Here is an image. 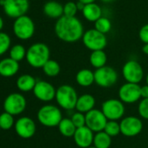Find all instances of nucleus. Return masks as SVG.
<instances>
[{
    "mask_svg": "<svg viewBox=\"0 0 148 148\" xmlns=\"http://www.w3.org/2000/svg\"><path fill=\"white\" fill-rule=\"evenodd\" d=\"M54 31L57 37L68 43H73L82 39L84 26L77 16H63L56 21Z\"/></svg>",
    "mask_w": 148,
    "mask_h": 148,
    "instance_id": "obj_1",
    "label": "nucleus"
},
{
    "mask_svg": "<svg viewBox=\"0 0 148 148\" xmlns=\"http://www.w3.org/2000/svg\"><path fill=\"white\" fill-rule=\"evenodd\" d=\"M51 51L49 47L43 42H36L29 47L25 59L28 64L35 69H42L50 60Z\"/></svg>",
    "mask_w": 148,
    "mask_h": 148,
    "instance_id": "obj_2",
    "label": "nucleus"
},
{
    "mask_svg": "<svg viewBox=\"0 0 148 148\" xmlns=\"http://www.w3.org/2000/svg\"><path fill=\"white\" fill-rule=\"evenodd\" d=\"M38 121L41 125L46 127H58L63 119L60 108L55 105L46 104L39 108L37 114Z\"/></svg>",
    "mask_w": 148,
    "mask_h": 148,
    "instance_id": "obj_3",
    "label": "nucleus"
},
{
    "mask_svg": "<svg viewBox=\"0 0 148 148\" xmlns=\"http://www.w3.org/2000/svg\"><path fill=\"white\" fill-rule=\"evenodd\" d=\"M78 98L76 89L71 85L64 84L57 88L55 100L58 105L65 110L75 109Z\"/></svg>",
    "mask_w": 148,
    "mask_h": 148,
    "instance_id": "obj_4",
    "label": "nucleus"
},
{
    "mask_svg": "<svg viewBox=\"0 0 148 148\" xmlns=\"http://www.w3.org/2000/svg\"><path fill=\"white\" fill-rule=\"evenodd\" d=\"M13 33L20 40H29L35 33V23L27 15L17 17L13 23Z\"/></svg>",
    "mask_w": 148,
    "mask_h": 148,
    "instance_id": "obj_5",
    "label": "nucleus"
},
{
    "mask_svg": "<svg viewBox=\"0 0 148 148\" xmlns=\"http://www.w3.org/2000/svg\"><path fill=\"white\" fill-rule=\"evenodd\" d=\"M84 45L91 51L104 50L107 45L106 36L96 29H91L86 30L82 37Z\"/></svg>",
    "mask_w": 148,
    "mask_h": 148,
    "instance_id": "obj_6",
    "label": "nucleus"
},
{
    "mask_svg": "<svg viewBox=\"0 0 148 148\" xmlns=\"http://www.w3.org/2000/svg\"><path fill=\"white\" fill-rule=\"evenodd\" d=\"M101 111L108 121H120L122 120L125 113V103L120 99H108L102 103Z\"/></svg>",
    "mask_w": 148,
    "mask_h": 148,
    "instance_id": "obj_7",
    "label": "nucleus"
},
{
    "mask_svg": "<svg viewBox=\"0 0 148 148\" xmlns=\"http://www.w3.org/2000/svg\"><path fill=\"white\" fill-rule=\"evenodd\" d=\"M0 5L6 16L16 19L26 15L30 8V2L29 0H2Z\"/></svg>",
    "mask_w": 148,
    "mask_h": 148,
    "instance_id": "obj_8",
    "label": "nucleus"
},
{
    "mask_svg": "<svg viewBox=\"0 0 148 148\" xmlns=\"http://www.w3.org/2000/svg\"><path fill=\"white\" fill-rule=\"evenodd\" d=\"M118 78L117 71L110 66L106 65L94 71L95 83L100 88H108L114 86L118 82Z\"/></svg>",
    "mask_w": 148,
    "mask_h": 148,
    "instance_id": "obj_9",
    "label": "nucleus"
},
{
    "mask_svg": "<svg viewBox=\"0 0 148 148\" xmlns=\"http://www.w3.org/2000/svg\"><path fill=\"white\" fill-rule=\"evenodd\" d=\"M27 101L25 97L20 93H11L4 99V112L16 116L21 114L26 108Z\"/></svg>",
    "mask_w": 148,
    "mask_h": 148,
    "instance_id": "obj_10",
    "label": "nucleus"
},
{
    "mask_svg": "<svg viewBox=\"0 0 148 148\" xmlns=\"http://www.w3.org/2000/svg\"><path fill=\"white\" fill-rule=\"evenodd\" d=\"M122 75L126 82L139 84L144 78V69L139 62L129 60L122 68Z\"/></svg>",
    "mask_w": 148,
    "mask_h": 148,
    "instance_id": "obj_11",
    "label": "nucleus"
},
{
    "mask_svg": "<svg viewBox=\"0 0 148 148\" xmlns=\"http://www.w3.org/2000/svg\"><path fill=\"white\" fill-rule=\"evenodd\" d=\"M120 133L126 137H135L143 129V122L137 116H126L120 120Z\"/></svg>",
    "mask_w": 148,
    "mask_h": 148,
    "instance_id": "obj_12",
    "label": "nucleus"
},
{
    "mask_svg": "<svg viewBox=\"0 0 148 148\" xmlns=\"http://www.w3.org/2000/svg\"><path fill=\"white\" fill-rule=\"evenodd\" d=\"M119 99L125 104H133L141 99L140 86L136 83L126 82L119 89Z\"/></svg>",
    "mask_w": 148,
    "mask_h": 148,
    "instance_id": "obj_13",
    "label": "nucleus"
},
{
    "mask_svg": "<svg viewBox=\"0 0 148 148\" xmlns=\"http://www.w3.org/2000/svg\"><path fill=\"white\" fill-rule=\"evenodd\" d=\"M14 129L16 134L22 139H31L32 138L37 131V126L35 121L27 116H23L18 118L15 121Z\"/></svg>",
    "mask_w": 148,
    "mask_h": 148,
    "instance_id": "obj_14",
    "label": "nucleus"
},
{
    "mask_svg": "<svg viewBox=\"0 0 148 148\" xmlns=\"http://www.w3.org/2000/svg\"><path fill=\"white\" fill-rule=\"evenodd\" d=\"M108 120L99 109H92L85 114V126L93 133L104 131Z\"/></svg>",
    "mask_w": 148,
    "mask_h": 148,
    "instance_id": "obj_15",
    "label": "nucleus"
},
{
    "mask_svg": "<svg viewBox=\"0 0 148 148\" xmlns=\"http://www.w3.org/2000/svg\"><path fill=\"white\" fill-rule=\"evenodd\" d=\"M57 89L54 86L46 81H37L32 90L34 96L43 102H50L55 99Z\"/></svg>",
    "mask_w": 148,
    "mask_h": 148,
    "instance_id": "obj_16",
    "label": "nucleus"
},
{
    "mask_svg": "<svg viewBox=\"0 0 148 148\" xmlns=\"http://www.w3.org/2000/svg\"><path fill=\"white\" fill-rule=\"evenodd\" d=\"M94 134L95 133L85 126L77 128L72 138L77 147L79 148H88L93 145Z\"/></svg>",
    "mask_w": 148,
    "mask_h": 148,
    "instance_id": "obj_17",
    "label": "nucleus"
},
{
    "mask_svg": "<svg viewBox=\"0 0 148 148\" xmlns=\"http://www.w3.org/2000/svg\"><path fill=\"white\" fill-rule=\"evenodd\" d=\"M19 70V62L10 57L3 58L0 61V75L3 77H12Z\"/></svg>",
    "mask_w": 148,
    "mask_h": 148,
    "instance_id": "obj_18",
    "label": "nucleus"
},
{
    "mask_svg": "<svg viewBox=\"0 0 148 148\" xmlns=\"http://www.w3.org/2000/svg\"><path fill=\"white\" fill-rule=\"evenodd\" d=\"M43 11L46 16L58 20L64 16V5L58 1L51 0L44 4Z\"/></svg>",
    "mask_w": 148,
    "mask_h": 148,
    "instance_id": "obj_19",
    "label": "nucleus"
},
{
    "mask_svg": "<svg viewBox=\"0 0 148 148\" xmlns=\"http://www.w3.org/2000/svg\"><path fill=\"white\" fill-rule=\"evenodd\" d=\"M95 105H96V100L94 96L90 94H84L79 96L75 109L78 112H80L85 114L86 113L94 109Z\"/></svg>",
    "mask_w": 148,
    "mask_h": 148,
    "instance_id": "obj_20",
    "label": "nucleus"
},
{
    "mask_svg": "<svg viewBox=\"0 0 148 148\" xmlns=\"http://www.w3.org/2000/svg\"><path fill=\"white\" fill-rule=\"evenodd\" d=\"M81 12L83 14V16L88 22H92V23H95L102 16V9L96 3L85 4V8Z\"/></svg>",
    "mask_w": 148,
    "mask_h": 148,
    "instance_id": "obj_21",
    "label": "nucleus"
},
{
    "mask_svg": "<svg viewBox=\"0 0 148 148\" xmlns=\"http://www.w3.org/2000/svg\"><path fill=\"white\" fill-rule=\"evenodd\" d=\"M77 83L84 88H88L95 82L94 72L89 69H80L76 75Z\"/></svg>",
    "mask_w": 148,
    "mask_h": 148,
    "instance_id": "obj_22",
    "label": "nucleus"
},
{
    "mask_svg": "<svg viewBox=\"0 0 148 148\" xmlns=\"http://www.w3.org/2000/svg\"><path fill=\"white\" fill-rule=\"evenodd\" d=\"M36 83H37V80L35 79V77H33L31 75H28V74L20 75L16 82L17 88L21 92L32 91Z\"/></svg>",
    "mask_w": 148,
    "mask_h": 148,
    "instance_id": "obj_23",
    "label": "nucleus"
},
{
    "mask_svg": "<svg viewBox=\"0 0 148 148\" xmlns=\"http://www.w3.org/2000/svg\"><path fill=\"white\" fill-rule=\"evenodd\" d=\"M58 131L60 134L65 138H72L73 137L77 127L72 121L71 118H63L60 123L58 126Z\"/></svg>",
    "mask_w": 148,
    "mask_h": 148,
    "instance_id": "obj_24",
    "label": "nucleus"
},
{
    "mask_svg": "<svg viewBox=\"0 0 148 148\" xmlns=\"http://www.w3.org/2000/svg\"><path fill=\"white\" fill-rule=\"evenodd\" d=\"M89 62H90L91 65L97 69L102 68L106 65L107 56L104 50L92 51L90 57H89Z\"/></svg>",
    "mask_w": 148,
    "mask_h": 148,
    "instance_id": "obj_25",
    "label": "nucleus"
},
{
    "mask_svg": "<svg viewBox=\"0 0 148 148\" xmlns=\"http://www.w3.org/2000/svg\"><path fill=\"white\" fill-rule=\"evenodd\" d=\"M112 145V137L106 132L101 131L94 134L93 147L96 148H110Z\"/></svg>",
    "mask_w": 148,
    "mask_h": 148,
    "instance_id": "obj_26",
    "label": "nucleus"
},
{
    "mask_svg": "<svg viewBox=\"0 0 148 148\" xmlns=\"http://www.w3.org/2000/svg\"><path fill=\"white\" fill-rule=\"evenodd\" d=\"M42 69H43L44 75H47L48 77H55L59 75L61 68H60L59 63L57 61L50 59L44 65Z\"/></svg>",
    "mask_w": 148,
    "mask_h": 148,
    "instance_id": "obj_27",
    "label": "nucleus"
},
{
    "mask_svg": "<svg viewBox=\"0 0 148 148\" xmlns=\"http://www.w3.org/2000/svg\"><path fill=\"white\" fill-rule=\"evenodd\" d=\"M26 52L27 50L22 44H15L12 47H10L9 50V57L19 62L25 58Z\"/></svg>",
    "mask_w": 148,
    "mask_h": 148,
    "instance_id": "obj_28",
    "label": "nucleus"
},
{
    "mask_svg": "<svg viewBox=\"0 0 148 148\" xmlns=\"http://www.w3.org/2000/svg\"><path fill=\"white\" fill-rule=\"evenodd\" d=\"M94 29L106 35L112 29V22L109 18L106 16H101L94 23Z\"/></svg>",
    "mask_w": 148,
    "mask_h": 148,
    "instance_id": "obj_29",
    "label": "nucleus"
},
{
    "mask_svg": "<svg viewBox=\"0 0 148 148\" xmlns=\"http://www.w3.org/2000/svg\"><path fill=\"white\" fill-rule=\"evenodd\" d=\"M15 125V120H14V116L3 112L0 114V127L1 130H10L12 127H14Z\"/></svg>",
    "mask_w": 148,
    "mask_h": 148,
    "instance_id": "obj_30",
    "label": "nucleus"
},
{
    "mask_svg": "<svg viewBox=\"0 0 148 148\" xmlns=\"http://www.w3.org/2000/svg\"><path fill=\"white\" fill-rule=\"evenodd\" d=\"M104 132H106L112 138L118 136L120 134H121L120 122H118L117 121H108L105 127Z\"/></svg>",
    "mask_w": 148,
    "mask_h": 148,
    "instance_id": "obj_31",
    "label": "nucleus"
},
{
    "mask_svg": "<svg viewBox=\"0 0 148 148\" xmlns=\"http://www.w3.org/2000/svg\"><path fill=\"white\" fill-rule=\"evenodd\" d=\"M11 40L10 36L3 31H0V56L4 55L10 49Z\"/></svg>",
    "mask_w": 148,
    "mask_h": 148,
    "instance_id": "obj_32",
    "label": "nucleus"
},
{
    "mask_svg": "<svg viewBox=\"0 0 148 148\" xmlns=\"http://www.w3.org/2000/svg\"><path fill=\"white\" fill-rule=\"evenodd\" d=\"M79 10L77 7V3L72 1H68L64 5V16H76Z\"/></svg>",
    "mask_w": 148,
    "mask_h": 148,
    "instance_id": "obj_33",
    "label": "nucleus"
},
{
    "mask_svg": "<svg viewBox=\"0 0 148 148\" xmlns=\"http://www.w3.org/2000/svg\"><path fill=\"white\" fill-rule=\"evenodd\" d=\"M71 120L77 128H79V127L85 126V114L83 113L77 111L76 113H74L72 115Z\"/></svg>",
    "mask_w": 148,
    "mask_h": 148,
    "instance_id": "obj_34",
    "label": "nucleus"
},
{
    "mask_svg": "<svg viewBox=\"0 0 148 148\" xmlns=\"http://www.w3.org/2000/svg\"><path fill=\"white\" fill-rule=\"evenodd\" d=\"M138 113L142 119L148 121V98L141 99L138 106Z\"/></svg>",
    "mask_w": 148,
    "mask_h": 148,
    "instance_id": "obj_35",
    "label": "nucleus"
},
{
    "mask_svg": "<svg viewBox=\"0 0 148 148\" xmlns=\"http://www.w3.org/2000/svg\"><path fill=\"white\" fill-rule=\"evenodd\" d=\"M139 36H140V39L144 42V44L148 43V23L141 27L139 32Z\"/></svg>",
    "mask_w": 148,
    "mask_h": 148,
    "instance_id": "obj_36",
    "label": "nucleus"
},
{
    "mask_svg": "<svg viewBox=\"0 0 148 148\" xmlns=\"http://www.w3.org/2000/svg\"><path fill=\"white\" fill-rule=\"evenodd\" d=\"M140 95L141 99H147L148 98V85H144L140 87Z\"/></svg>",
    "mask_w": 148,
    "mask_h": 148,
    "instance_id": "obj_37",
    "label": "nucleus"
},
{
    "mask_svg": "<svg viewBox=\"0 0 148 148\" xmlns=\"http://www.w3.org/2000/svg\"><path fill=\"white\" fill-rule=\"evenodd\" d=\"M85 3H83L82 2H79V1H78L77 2V7H78V10H79V11H82L83 10V9L85 8Z\"/></svg>",
    "mask_w": 148,
    "mask_h": 148,
    "instance_id": "obj_38",
    "label": "nucleus"
},
{
    "mask_svg": "<svg viewBox=\"0 0 148 148\" xmlns=\"http://www.w3.org/2000/svg\"><path fill=\"white\" fill-rule=\"evenodd\" d=\"M142 51L145 55L148 56V43H145L143 48H142Z\"/></svg>",
    "mask_w": 148,
    "mask_h": 148,
    "instance_id": "obj_39",
    "label": "nucleus"
},
{
    "mask_svg": "<svg viewBox=\"0 0 148 148\" xmlns=\"http://www.w3.org/2000/svg\"><path fill=\"white\" fill-rule=\"evenodd\" d=\"M79 2H82L85 4H88V3H95L96 0H78Z\"/></svg>",
    "mask_w": 148,
    "mask_h": 148,
    "instance_id": "obj_40",
    "label": "nucleus"
},
{
    "mask_svg": "<svg viewBox=\"0 0 148 148\" xmlns=\"http://www.w3.org/2000/svg\"><path fill=\"white\" fill-rule=\"evenodd\" d=\"M3 25H4L3 19L2 16H0V31H2V29H3Z\"/></svg>",
    "mask_w": 148,
    "mask_h": 148,
    "instance_id": "obj_41",
    "label": "nucleus"
},
{
    "mask_svg": "<svg viewBox=\"0 0 148 148\" xmlns=\"http://www.w3.org/2000/svg\"><path fill=\"white\" fill-rule=\"evenodd\" d=\"M101 1L104 2V3H111V2H113L114 0H101Z\"/></svg>",
    "mask_w": 148,
    "mask_h": 148,
    "instance_id": "obj_42",
    "label": "nucleus"
},
{
    "mask_svg": "<svg viewBox=\"0 0 148 148\" xmlns=\"http://www.w3.org/2000/svg\"><path fill=\"white\" fill-rule=\"evenodd\" d=\"M146 82H147V84L148 85V73L147 75V76H146Z\"/></svg>",
    "mask_w": 148,
    "mask_h": 148,
    "instance_id": "obj_43",
    "label": "nucleus"
},
{
    "mask_svg": "<svg viewBox=\"0 0 148 148\" xmlns=\"http://www.w3.org/2000/svg\"><path fill=\"white\" fill-rule=\"evenodd\" d=\"M88 148H96L95 147H93V146H92V147H88Z\"/></svg>",
    "mask_w": 148,
    "mask_h": 148,
    "instance_id": "obj_44",
    "label": "nucleus"
},
{
    "mask_svg": "<svg viewBox=\"0 0 148 148\" xmlns=\"http://www.w3.org/2000/svg\"><path fill=\"white\" fill-rule=\"evenodd\" d=\"M67 1H71V0H67Z\"/></svg>",
    "mask_w": 148,
    "mask_h": 148,
    "instance_id": "obj_45",
    "label": "nucleus"
},
{
    "mask_svg": "<svg viewBox=\"0 0 148 148\" xmlns=\"http://www.w3.org/2000/svg\"><path fill=\"white\" fill-rule=\"evenodd\" d=\"M0 130H1V127H0Z\"/></svg>",
    "mask_w": 148,
    "mask_h": 148,
    "instance_id": "obj_46",
    "label": "nucleus"
},
{
    "mask_svg": "<svg viewBox=\"0 0 148 148\" xmlns=\"http://www.w3.org/2000/svg\"><path fill=\"white\" fill-rule=\"evenodd\" d=\"M0 1H2V0H0Z\"/></svg>",
    "mask_w": 148,
    "mask_h": 148,
    "instance_id": "obj_47",
    "label": "nucleus"
}]
</instances>
